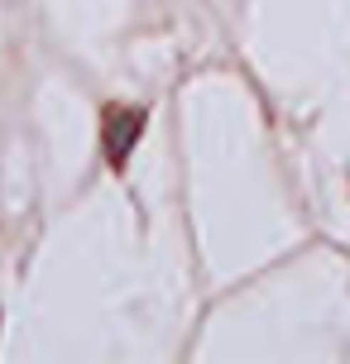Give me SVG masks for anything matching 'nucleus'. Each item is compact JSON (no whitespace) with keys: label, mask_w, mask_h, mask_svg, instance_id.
Wrapping results in <instances>:
<instances>
[{"label":"nucleus","mask_w":350,"mask_h":364,"mask_svg":"<svg viewBox=\"0 0 350 364\" xmlns=\"http://www.w3.org/2000/svg\"><path fill=\"white\" fill-rule=\"evenodd\" d=\"M139 134V115H115V125L106 129V144H111V159H125V149L134 144Z\"/></svg>","instance_id":"nucleus-1"}]
</instances>
